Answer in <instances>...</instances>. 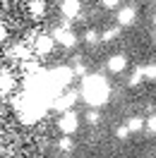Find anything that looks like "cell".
<instances>
[{"label":"cell","mask_w":156,"mask_h":158,"mask_svg":"<svg viewBox=\"0 0 156 158\" xmlns=\"http://www.w3.org/2000/svg\"><path fill=\"white\" fill-rule=\"evenodd\" d=\"M110 96V89H108V81L101 74H84V81H82V98L87 101L91 108H98L103 106Z\"/></svg>","instance_id":"cell-1"},{"label":"cell","mask_w":156,"mask_h":158,"mask_svg":"<svg viewBox=\"0 0 156 158\" xmlns=\"http://www.w3.org/2000/svg\"><path fill=\"white\" fill-rule=\"evenodd\" d=\"M79 127V118H77V113H72V110H65L63 115H60L58 120V129L63 132V134H75Z\"/></svg>","instance_id":"cell-2"},{"label":"cell","mask_w":156,"mask_h":158,"mask_svg":"<svg viewBox=\"0 0 156 158\" xmlns=\"http://www.w3.org/2000/svg\"><path fill=\"white\" fill-rule=\"evenodd\" d=\"M53 39H55V43L65 46V48H75V43H77V36L67 27H58V29L53 31Z\"/></svg>","instance_id":"cell-3"},{"label":"cell","mask_w":156,"mask_h":158,"mask_svg":"<svg viewBox=\"0 0 156 158\" xmlns=\"http://www.w3.org/2000/svg\"><path fill=\"white\" fill-rule=\"evenodd\" d=\"M53 48H55V39H53V36H48V34L36 36V41H34V50H36L39 55H48Z\"/></svg>","instance_id":"cell-4"},{"label":"cell","mask_w":156,"mask_h":158,"mask_svg":"<svg viewBox=\"0 0 156 158\" xmlns=\"http://www.w3.org/2000/svg\"><path fill=\"white\" fill-rule=\"evenodd\" d=\"M75 101H77V94H75V91H67V94L60 91V96L53 101V106H55L60 113H65V110H70L72 106H75Z\"/></svg>","instance_id":"cell-5"},{"label":"cell","mask_w":156,"mask_h":158,"mask_svg":"<svg viewBox=\"0 0 156 158\" xmlns=\"http://www.w3.org/2000/svg\"><path fill=\"white\" fill-rule=\"evenodd\" d=\"M108 72H113V74H120V72H125V67H127V58L125 55H110V58H108Z\"/></svg>","instance_id":"cell-6"},{"label":"cell","mask_w":156,"mask_h":158,"mask_svg":"<svg viewBox=\"0 0 156 158\" xmlns=\"http://www.w3.org/2000/svg\"><path fill=\"white\" fill-rule=\"evenodd\" d=\"M79 10H82L79 0H63V5H60V12H63L67 19H75V17H79Z\"/></svg>","instance_id":"cell-7"},{"label":"cell","mask_w":156,"mask_h":158,"mask_svg":"<svg viewBox=\"0 0 156 158\" xmlns=\"http://www.w3.org/2000/svg\"><path fill=\"white\" fill-rule=\"evenodd\" d=\"M135 17H137V12L132 10V7H120V10H118V24H120V27H130V24L135 22Z\"/></svg>","instance_id":"cell-8"},{"label":"cell","mask_w":156,"mask_h":158,"mask_svg":"<svg viewBox=\"0 0 156 158\" xmlns=\"http://www.w3.org/2000/svg\"><path fill=\"white\" fill-rule=\"evenodd\" d=\"M12 86H15L12 74H10V72H2V74H0V91H2V94H7V91H12Z\"/></svg>","instance_id":"cell-9"},{"label":"cell","mask_w":156,"mask_h":158,"mask_svg":"<svg viewBox=\"0 0 156 158\" xmlns=\"http://www.w3.org/2000/svg\"><path fill=\"white\" fill-rule=\"evenodd\" d=\"M29 12L34 15V17H43V15H46V2H43V0H31L29 2Z\"/></svg>","instance_id":"cell-10"},{"label":"cell","mask_w":156,"mask_h":158,"mask_svg":"<svg viewBox=\"0 0 156 158\" xmlns=\"http://www.w3.org/2000/svg\"><path fill=\"white\" fill-rule=\"evenodd\" d=\"M58 148H60V151H72V148H75L72 134H63V137L58 139Z\"/></svg>","instance_id":"cell-11"},{"label":"cell","mask_w":156,"mask_h":158,"mask_svg":"<svg viewBox=\"0 0 156 158\" xmlns=\"http://www.w3.org/2000/svg\"><path fill=\"white\" fill-rule=\"evenodd\" d=\"M10 55H12V58H22V60L31 58V53H29V48H27V46H15Z\"/></svg>","instance_id":"cell-12"},{"label":"cell","mask_w":156,"mask_h":158,"mask_svg":"<svg viewBox=\"0 0 156 158\" xmlns=\"http://www.w3.org/2000/svg\"><path fill=\"white\" fill-rule=\"evenodd\" d=\"M127 127H130V132H139V129H144V120L142 118H132L130 122H127Z\"/></svg>","instance_id":"cell-13"},{"label":"cell","mask_w":156,"mask_h":158,"mask_svg":"<svg viewBox=\"0 0 156 158\" xmlns=\"http://www.w3.org/2000/svg\"><path fill=\"white\" fill-rule=\"evenodd\" d=\"M98 39H101V36H98L96 29H87V31H84V41H87V43H96Z\"/></svg>","instance_id":"cell-14"},{"label":"cell","mask_w":156,"mask_h":158,"mask_svg":"<svg viewBox=\"0 0 156 158\" xmlns=\"http://www.w3.org/2000/svg\"><path fill=\"white\" fill-rule=\"evenodd\" d=\"M142 74H144V79H156V65H146V67H142Z\"/></svg>","instance_id":"cell-15"},{"label":"cell","mask_w":156,"mask_h":158,"mask_svg":"<svg viewBox=\"0 0 156 158\" xmlns=\"http://www.w3.org/2000/svg\"><path fill=\"white\" fill-rule=\"evenodd\" d=\"M118 34H120L118 29H106L103 34H101V41H113V39L118 36Z\"/></svg>","instance_id":"cell-16"},{"label":"cell","mask_w":156,"mask_h":158,"mask_svg":"<svg viewBox=\"0 0 156 158\" xmlns=\"http://www.w3.org/2000/svg\"><path fill=\"white\" fill-rule=\"evenodd\" d=\"M142 79H144V74H142V67H139V69H137V72H135V74L130 77V86H137V84H139Z\"/></svg>","instance_id":"cell-17"},{"label":"cell","mask_w":156,"mask_h":158,"mask_svg":"<svg viewBox=\"0 0 156 158\" xmlns=\"http://www.w3.org/2000/svg\"><path fill=\"white\" fill-rule=\"evenodd\" d=\"M144 127H146V132H151V134H156V115H151V118L144 122Z\"/></svg>","instance_id":"cell-18"},{"label":"cell","mask_w":156,"mask_h":158,"mask_svg":"<svg viewBox=\"0 0 156 158\" xmlns=\"http://www.w3.org/2000/svg\"><path fill=\"white\" fill-rule=\"evenodd\" d=\"M87 122H89V125H96V122H101V115H98L96 110H89V115H87Z\"/></svg>","instance_id":"cell-19"},{"label":"cell","mask_w":156,"mask_h":158,"mask_svg":"<svg viewBox=\"0 0 156 158\" xmlns=\"http://www.w3.org/2000/svg\"><path fill=\"white\" fill-rule=\"evenodd\" d=\"M127 134H130V127H127V125H123V127L115 129V137L118 139H127Z\"/></svg>","instance_id":"cell-20"},{"label":"cell","mask_w":156,"mask_h":158,"mask_svg":"<svg viewBox=\"0 0 156 158\" xmlns=\"http://www.w3.org/2000/svg\"><path fill=\"white\" fill-rule=\"evenodd\" d=\"M72 72H75V74H79V77H84V74H87V67H84L82 62H77V65H75V69H72Z\"/></svg>","instance_id":"cell-21"},{"label":"cell","mask_w":156,"mask_h":158,"mask_svg":"<svg viewBox=\"0 0 156 158\" xmlns=\"http://www.w3.org/2000/svg\"><path fill=\"white\" fill-rule=\"evenodd\" d=\"M101 2H103L106 7H118V2H120V0H101Z\"/></svg>","instance_id":"cell-22"},{"label":"cell","mask_w":156,"mask_h":158,"mask_svg":"<svg viewBox=\"0 0 156 158\" xmlns=\"http://www.w3.org/2000/svg\"><path fill=\"white\" fill-rule=\"evenodd\" d=\"M5 39V27H2V24H0V41Z\"/></svg>","instance_id":"cell-23"},{"label":"cell","mask_w":156,"mask_h":158,"mask_svg":"<svg viewBox=\"0 0 156 158\" xmlns=\"http://www.w3.org/2000/svg\"><path fill=\"white\" fill-rule=\"evenodd\" d=\"M154 24H156V17H154Z\"/></svg>","instance_id":"cell-24"}]
</instances>
